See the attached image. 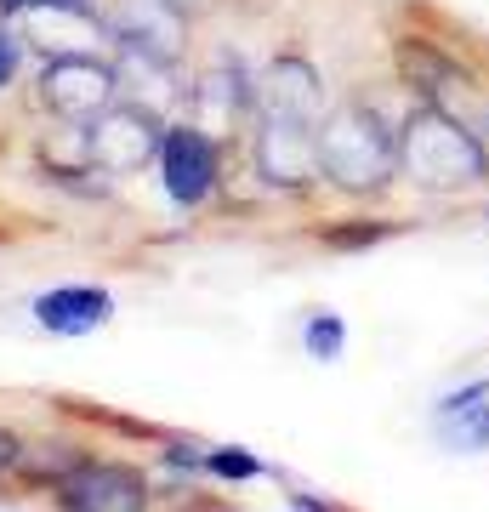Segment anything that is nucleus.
<instances>
[{
	"label": "nucleus",
	"mask_w": 489,
	"mask_h": 512,
	"mask_svg": "<svg viewBox=\"0 0 489 512\" xmlns=\"http://www.w3.org/2000/svg\"><path fill=\"white\" fill-rule=\"evenodd\" d=\"M171 6H182V12H194V6H205V0H171Z\"/></svg>",
	"instance_id": "nucleus-20"
},
{
	"label": "nucleus",
	"mask_w": 489,
	"mask_h": 512,
	"mask_svg": "<svg viewBox=\"0 0 489 512\" xmlns=\"http://www.w3.org/2000/svg\"><path fill=\"white\" fill-rule=\"evenodd\" d=\"M18 456H23L18 433H6V427H0V473H6V467H18Z\"/></svg>",
	"instance_id": "nucleus-18"
},
{
	"label": "nucleus",
	"mask_w": 489,
	"mask_h": 512,
	"mask_svg": "<svg viewBox=\"0 0 489 512\" xmlns=\"http://www.w3.org/2000/svg\"><path fill=\"white\" fill-rule=\"evenodd\" d=\"M109 29L126 52H143L154 63H177L182 40H188V18L171 0H114Z\"/></svg>",
	"instance_id": "nucleus-8"
},
{
	"label": "nucleus",
	"mask_w": 489,
	"mask_h": 512,
	"mask_svg": "<svg viewBox=\"0 0 489 512\" xmlns=\"http://www.w3.org/2000/svg\"><path fill=\"white\" fill-rule=\"evenodd\" d=\"M18 57H23V40L12 35V29H0V86L18 74Z\"/></svg>",
	"instance_id": "nucleus-17"
},
{
	"label": "nucleus",
	"mask_w": 489,
	"mask_h": 512,
	"mask_svg": "<svg viewBox=\"0 0 489 512\" xmlns=\"http://www.w3.org/2000/svg\"><path fill=\"white\" fill-rule=\"evenodd\" d=\"M160 177H165L171 205H182V211L205 205V194L217 188V143H211V131H200V126H171L165 131Z\"/></svg>",
	"instance_id": "nucleus-7"
},
{
	"label": "nucleus",
	"mask_w": 489,
	"mask_h": 512,
	"mask_svg": "<svg viewBox=\"0 0 489 512\" xmlns=\"http://www.w3.org/2000/svg\"><path fill=\"white\" fill-rule=\"evenodd\" d=\"M393 228L387 222H353V228H330L325 245H336V251H353V245H376V239H387Z\"/></svg>",
	"instance_id": "nucleus-16"
},
{
	"label": "nucleus",
	"mask_w": 489,
	"mask_h": 512,
	"mask_svg": "<svg viewBox=\"0 0 489 512\" xmlns=\"http://www.w3.org/2000/svg\"><path fill=\"white\" fill-rule=\"evenodd\" d=\"M399 171V137L381 126L376 109L347 103L319 126V177H330L347 194H370Z\"/></svg>",
	"instance_id": "nucleus-1"
},
{
	"label": "nucleus",
	"mask_w": 489,
	"mask_h": 512,
	"mask_svg": "<svg viewBox=\"0 0 489 512\" xmlns=\"http://www.w3.org/2000/svg\"><path fill=\"white\" fill-rule=\"evenodd\" d=\"M399 63H404V74L416 80L421 92H438L444 80H455V69H450V63H438V57L427 52V46H404V52H399Z\"/></svg>",
	"instance_id": "nucleus-15"
},
{
	"label": "nucleus",
	"mask_w": 489,
	"mask_h": 512,
	"mask_svg": "<svg viewBox=\"0 0 489 512\" xmlns=\"http://www.w3.org/2000/svg\"><path fill=\"white\" fill-rule=\"evenodd\" d=\"M399 165L416 188L450 194V188H467L484 177V148L444 109H416L399 131Z\"/></svg>",
	"instance_id": "nucleus-2"
},
{
	"label": "nucleus",
	"mask_w": 489,
	"mask_h": 512,
	"mask_svg": "<svg viewBox=\"0 0 489 512\" xmlns=\"http://www.w3.org/2000/svg\"><path fill=\"white\" fill-rule=\"evenodd\" d=\"M160 143H165L160 114L143 109V103H109L97 120H86V160L103 177L143 171L148 160H160Z\"/></svg>",
	"instance_id": "nucleus-3"
},
{
	"label": "nucleus",
	"mask_w": 489,
	"mask_h": 512,
	"mask_svg": "<svg viewBox=\"0 0 489 512\" xmlns=\"http://www.w3.org/2000/svg\"><path fill=\"white\" fill-rule=\"evenodd\" d=\"M256 103V92H251V80H245V69L239 63H222V69H211L194 86V109H211L217 120H234V114H245Z\"/></svg>",
	"instance_id": "nucleus-12"
},
{
	"label": "nucleus",
	"mask_w": 489,
	"mask_h": 512,
	"mask_svg": "<svg viewBox=\"0 0 489 512\" xmlns=\"http://www.w3.org/2000/svg\"><path fill=\"white\" fill-rule=\"evenodd\" d=\"M114 86L120 74L109 63H97L91 52H69V57H52L46 74H40V103L57 114V120H97V114L114 103Z\"/></svg>",
	"instance_id": "nucleus-4"
},
{
	"label": "nucleus",
	"mask_w": 489,
	"mask_h": 512,
	"mask_svg": "<svg viewBox=\"0 0 489 512\" xmlns=\"http://www.w3.org/2000/svg\"><path fill=\"white\" fill-rule=\"evenodd\" d=\"M256 171L273 188H308L319 177V126L313 120H268L256 131Z\"/></svg>",
	"instance_id": "nucleus-6"
},
{
	"label": "nucleus",
	"mask_w": 489,
	"mask_h": 512,
	"mask_svg": "<svg viewBox=\"0 0 489 512\" xmlns=\"http://www.w3.org/2000/svg\"><path fill=\"white\" fill-rule=\"evenodd\" d=\"M302 342H308V353L319 359V365H330V359H342L347 348V325L336 319V313H308V325H302Z\"/></svg>",
	"instance_id": "nucleus-13"
},
{
	"label": "nucleus",
	"mask_w": 489,
	"mask_h": 512,
	"mask_svg": "<svg viewBox=\"0 0 489 512\" xmlns=\"http://www.w3.org/2000/svg\"><path fill=\"white\" fill-rule=\"evenodd\" d=\"M35 6H52V0H0L6 18H23V12H35ZM74 6H80V0H74Z\"/></svg>",
	"instance_id": "nucleus-19"
},
{
	"label": "nucleus",
	"mask_w": 489,
	"mask_h": 512,
	"mask_svg": "<svg viewBox=\"0 0 489 512\" xmlns=\"http://www.w3.org/2000/svg\"><path fill=\"white\" fill-rule=\"evenodd\" d=\"M200 467L211 478H262L268 467L251 456V450H239V444H222V450H200Z\"/></svg>",
	"instance_id": "nucleus-14"
},
{
	"label": "nucleus",
	"mask_w": 489,
	"mask_h": 512,
	"mask_svg": "<svg viewBox=\"0 0 489 512\" xmlns=\"http://www.w3.org/2000/svg\"><path fill=\"white\" fill-rule=\"evenodd\" d=\"M57 512H148V478L126 461H74L57 478Z\"/></svg>",
	"instance_id": "nucleus-5"
},
{
	"label": "nucleus",
	"mask_w": 489,
	"mask_h": 512,
	"mask_svg": "<svg viewBox=\"0 0 489 512\" xmlns=\"http://www.w3.org/2000/svg\"><path fill=\"white\" fill-rule=\"evenodd\" d=\"M438 439L455 450H489V382L438 399Z\"/></svg>",
	"instance_id": "nucleus-11"
},
{
	"label": "nucleus",
	"mask_w": 489,
	"mask_h": 512,
	"mask_svg": "<svg viewBox=\"0 0 489 512\" xmlns=\"http://www.w3.org/2000/svg\"><path fill=\"white\" fill-rule=\"evenodd\" d=\"M114 319V296L103 285H57L35 296V325L52 336H91Z\"/></svg>",
	"instance_id": "nucleus-10"
},
{
	"label": "nucleus",
	"mask_w": 489,
	"mask_h": 512,
	"mask_svg": "<svg viewBox=\"0 0 489 512\" xmlns=\"http://www.w3.org/2000/svg\"><path fill=\"white\" fill-rule=\"evenodd\" d=\"M80 6H91V12H97V0H80Z\"/></svg>",
	"instance_id": "nucleus-21"
},
{
	"label": "nucleus",
	"mask_w": 489,
	"mask_h": 512,
	"mask_svg": "<svg viewBox=\"0 0 489 512\" xmlns=\"http://www.w3.org/2000/svg\"><path fill=\"white\" fill-rule=\"evenodd\" d=\"M256 103H262V114H268V120H313V126H319L325 86H319L313 63H302V57H279V63L262 74Z\"/></svg>",
	"instance_id": "nucleus-9"
}]
</instances>
